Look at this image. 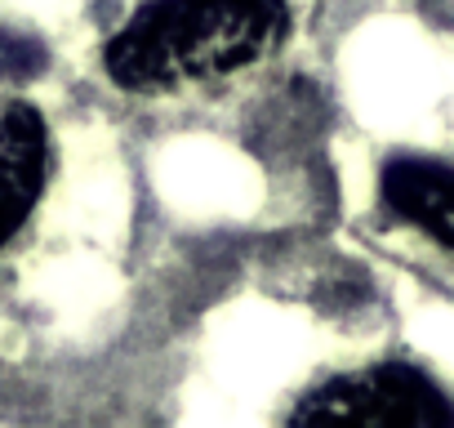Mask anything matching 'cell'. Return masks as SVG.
I'll return each mask as SVG.
<instances>
[{"label": "cell", "mask_w": 454, "mask_h": 428, "mask_svg": "<svg viewBox=\"0 0 454 428\" xmlns=\"http://www.w3.org/2000/svg\"><path fill=\"white\" fill-rule=\"evenodd\" d=\"M290 424H361V428H450L454 401L414 366L387 361L339 375L308 392Z\"/></svg>", "instance_id": "7a4b0ae2"}, {"label": "cell", "mask_w": 454, "mask_h": 428, "mask_svg": "<svg viewBox=\"0 0 454 428\" xmlns=\"http://www.w3.org/2000/svg\"><path fill=\"white\" fill-rule=\"evenodd\" d=\"M383 201L401 219H410L427 237H436L445 250H454V170L450 165L414 161V156L392 161L383 170Z\"/></svg>", "instance_id": "277c9868"}, {"label": "cell", "mask_w": 454, "mask_h": 428, "mask_svg": "<svg viewBox=\"0 0 454 428\" xmlns=\"http://www.w3.org/2000/svg\"><path fill=\"white\" fill-rule=\"evenodd\" d=\"M45 67V45L0 28V81H27Z\"/></svg>", "instance_id": "5b68a950"}, {"label": "cell", "mask_w": 454, "mask_h": 428, "mask_svg": "<svg viewBox=\"0 0 454 428\" xmlns=\"http://www.w3.org/2000/svg\"><path fill=\"white\" fill-rule=\"evenodd\" d=\"M286 32V0H147L112 36L107 72L121 90L165 94L268 59Z\"/></svg>", "instance_id": "6da1fadb"}, {"label": "cell", "mask_w": 454, "mask_h": 428, "mask_svg": "<svg viewBox=\"0 0 454 428\" xmlns=\"http://www.w3.org/2000/svg\"><path fill=\"white\" fill-rule=\"evenodd\" d=\"M50 165V134L32 103H10L0 112V246L23 224L41 201Z\"/></svg>", "instance_id": "3957f363"}]
</instances>
